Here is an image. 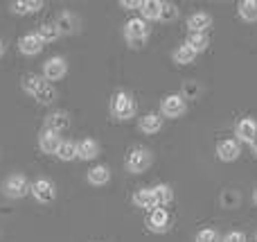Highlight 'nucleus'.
I'll return each instance as SVG.
<instances>
[{
	"label": "nucleus",
	"instance_id": "f257e3e1",
	"mask_svg": "<svg viewBox=\"0 0 257 242\" xmlns=\"http://www.w3.org/2000/svg\"><path fill=\"white\" fill-rule=\"evenodd\" d=\"M108 109H111V116L115 118V120H131L138 111V102L133 100L131 93H126V91H117V93L111 98Z\"/></svg>",
	"mask_w": 257,
	"mask_h": 242
},
{
	"label": "nucleus",
	"instance_id": "f03ea898",
	"mask_svg": "<svg viewBox=\"0 0 257 242\" xmlns=\"http://www.w3.org/2000/svg\"><path fill=\"white\" fill-rule=\"evenodd\" d=\"M124 39L131 48H142L149 39V23L142 18H128L124 25Z\"/></svg>",
	"mask_w": 257,
	"mask_h": 242
},
{
	"label": "nucleus",
	"instance_id": "7ed1b4c3",
	"mask_svg": "<svg viewBox=\"0 0 257 242\" xmlns=\"http://www.w3.org/2000/svg\"><path fill=\"white\" fill-rule=\"evenodd\" d=\"M154 163V154L149 152L147 147H133L131 152L126 154V170L131 172V175H140V172L149 170V166Z\"/></svg>",
	"mask_w": 257,
	"mask_h": 242
},
{
	"label": "nucleus",
	"instance_id": "20e7f679",
	"mask_svg": "<svg viewBox=\"0 0 257 242\" xmlns=\"http://www.w3.org/2000/svg\"><path fill=\"white\" fill-rule=\"evenodd\" d=\"M187 109V102L181 98V93H172L163 98L160 102V116L163 118H181Z\"/></svg>",
	"mask_w": 257,
	"mask_h": 242
},
{
	"label": "nucleus",
	"instance_id": "39448f33",
	"mask_svg": "<svg viewBox=\"0 0 257 242\" xmlns=\"http://www.w3.org/2000/svg\"><path fill=\"white\" fill-rule=\"evenodd\" d=\"M30 193L34 195V199L36 202H41V204H52L54 199H57V188H54V184L50 179H36L34 184L30 186Z\"/></svg>",
	"mask_w": 257,
	"mask_h": 242
},
{
	"label": "nucleus",
	"instance_id": "423d86ee",
	"mask_svg": "<svg viewBox=\"0 0 257 242\" xmlns=\"http://www.w3.org/2000/svg\"><path fill=\"white\" fill-rule=\"evenodd\" d=\"M30 186L32 184L23 175H12V177H7V179H5L3 190H5V195H7V197L21 199V197H25V195L30 193Z\"/></svg>",
	"mask_w": 257,
	"mask_h": 242
},
{
	"label": "nucleus",
	"instance_id": "0eeeda50",
	"mask_svg": "<svg viewBox=\"0 0 257 242\" xmlns=\"http://www.w3.org/2000/svg\"><path fill=\"white\" fill-rule=\"evenodd\" d=\"M68 72V63L63 57H50L43 63V79L45 82H59L63 79Z\"/></svg>",
	"mask_w": 257,
	"mask_h": 242
},
{
	"label": "nucleus",
	"instance_id": "6e6552de",
	"mask_svg": "<svg viewBox=\"0 0 257 242\" xmlns=\"http://www.w3.org/2000/svg\"><path fill=\"white\" fill-rule=\"evenodd\" d=\"M235 136H237L235 138L237 143L253 145L257 140V120H253V118H241L235 125Z\"/></svg>",
	"mask_w": 257,
	"mask_h": 242
},
{
	"label": "nucleus",
	"instance_id": "1a4fd4ad",
	"mask_svg": "<svg viewBox=\"0 0 257 242\" xmlns=\"http://www.w3.org/2000/svg\"><path fill=\"white\" fill-rule=\"evenodd\" d=\"M239 154H241V145L237 143L235 138H226V140H219V143H217L219 161H226V163L237 161V158H239Z\"/></svg>",
	"mask_w": 257,
	"mask_h": 242
},
{
	"label": "nucleus",
	"instance_id": "9d476101",
	"mask_svg": "<svg viewBox=\"0 0 257 242\" xmlns=\"http://www.w3.org/2000/svg\"><path fill=\"white\" fill-rule=\"evenodd\" d=\"M169 213L165 208H154L149 211V217H147V226H149L154 233H165L169 229Z\"/></svg>",
	"mask_w": 257,
	"mask_h": 242
},
{
	"label": "nucleus",
	"instance_id": "9b49d317",
	"mask_svg": "<svg viewBox=\"0 0 257 242\" xmlns=\"http://www.w3.org/2000/svg\"><path fill=\"white\" fill-rule=\"evenodd\" d=\"M187 27L192 34H208V30L212 27V16L208 12H194L187 18Z\"/></svg>",
	"mask_w": 257,
	"mask_h": 242
},
{
	"label": "nucleus",
	"instance_id": "f8f14e48",
	"mask_svg": "<svg viewBox=\"0 0 257 242\" xmlns=\"http://www.w3.org/2000/svg\"><path fill=\"white\" fill-rule=\"evenodd\" d=\"M18 50H21L23 54H27V57H34V54H39L41 50H43V41L39 39L36 32H30V34L21 36V41H18Z\"/></svg>",
	"mask_w": 257,
	"mask_h": 242
},
{
	"label": "nucleus",
	"instance_id": "ddd939ff",
	"mask_svg": "<svg viewBox=\"0 0 257 242\" xmlns=\"http://www.w3.org/2000/svg\"><path fill=\"white\" fill-rule=\"evenodd\" d=\"M59 145H61V136L43 127V129H41V134H39V147H41V152H45V154H57Z\"/></svg>",
	"mask_w": 257,
	"mask_h": 242
},
{
	"label": "nucleus",
	"instance_id": "4468645a",
	"mask_svg": "<svg viewBox=\"0 0 257 242\" xmlns=\"http://www.w3.org/2000/svg\"><path fill=\"white\" fill-rule=\"evenodd\" d=\"M68 125H70V118H68L66 111H52L50 116H45V129L54 131V134L66 131Z\"/></svg>",
	"mask_w": 257,
	"mask_h": 242
},
{
	"label": "nucleus",
	"instance_id": "2eb2a0df",
	"mask_svg": "<svg viewBox=\"0 0 257 242\" xmlns=\"http://www.w3.org/2000/svg\"><path fill=\"white\" fill-rule=\"evenodd\" d=\"M142 134H158L163 129V116L160 113H145V116L138 120Z\"/></svg>",
	"mask_w": 257,
	"mask_h": 242
},
{
	"label": "nucleus",
	"instance_id": "dca6fc26",
	"mask_svg": "<svg viewBox=\"0 0 257 242\" xmlns=\"http://www.w3.org/2000/svg\"><path fill=\"white\" fill-rule=\"evenodd\" d=\"M99 154V145L97 140L93 138H84L81 143H77V158H81V161H93L95 156Z\"/></svg>",
	"mask_w": 257,
	"mask_h": 242
},
{
	"label": "nucleus",
	"instance_id": "f3484780",
	"mask_svg": "<svg viewBox=\"0 0 257 242\" xmlns=\"http://www.w3.org/2000/svg\"><path fill=\"white\" fill-rule=\"evenodd\" d=\"M54 25L59 27L61 34H72V32H77V27H79V18H77L72 12H61Z\"/></svg>",
	"mask_w": 257,
	"mask_h": 242
},
{
	"label": "nucleus",
	"instance_id": "a211bd4d",
	"mask_svg": "<svg viewBox=\"0 0 257 242\" xmlns=\"http://www.w3.org/2000/svg\"><path fill=\"white\" fill-rule=\"evenodd\" d=\"M151 193H154L156 208L167 206V204H172V199H174V190H172V186H167V184L154 186V188H151Z\"/></svg>",
	"mask_w": 257,
	"mask_h": 242
},
{
	"label": "nucleus",
	"instance_id": "6ab92c4d",
	"mask_svg": "<svg viewBox=\"0 0 257 242\" xmlns=\"http://www.w3.org/2000/svg\"><path fill=\"white\" fill-rule=\"evenodd\" d=\"M88 184L90 186H106L108 179H111V170L106 166H95L88 170Z\"/></svg>",
	"mask_w": 257,
	"mask_h": 242
},
{
	"label": "nucleus",
	"instance_id": "aec40b11",
	"mask_svg": "<svg viewBox=\"0 0 257 242\" xmlns=\"http://www.w3.org/2000/svg\"><path fill=\"white\" fill-rule=\"evenodd\" d=\"M43 7L41 0H14L12 3V12L18 14V16H25V14H34Z\"/></svg>",
	"mask_w": 257,
	"mask_h": 242
},
{
	"label": "nucleus",
	"instance_id": "412c9836",
	"mask_svg": "<svg viewBox=\"0 0 257 242\" xmlns=\"http://www.w3.org/2000/svg\"><path fill=\"white\" fill-rule=\"evenodd\" d=\"M160 7H163V3L160 0H142L140 5V14H142V21H158L160 16Z\"/></svg>",
	"mask_w": 257,
	"mask_h": 242
},
{
	"label": "nucleus",
	"instance_id": "4be33fe9",
	"mask_svg": "<svg viewBox=\"0 0 257 242\" xmlns=\"http://www.w3.org/2000/svg\"><path fill=\"white\" fill-rule=\"evenodd\" d=\"M237 14H239L241 21L255 23L257 21V0H241L237 5Z\"/></svg>",
	"mask_w": 257,
	"mask_h": 242
},
{
	"label": "nucleus",
	"instance_id": "5701e85b",
	"mask_svg": "<svg viewBox=\"0 0 257 242\" xmlns=\"http://www.w3.org/2000/svg\"><path fill=\"white\" fill-rule=\"evenodd\" d=\"M185 45L192 50L194 54H199V52H203V50H208L210 48V36L208 34H187V41H185Z\"/></svg>",
	"mask_w": 257,
	"mask_h": 242
},
{
	"label": "nucleus",
	"instance_id": "b1692460",
	"mask_svg": "<svg viewBox=\"0 0 257 242\" xmlns=\"http://www.w3.org/2000/svg\"><path fill=\"white\" fill-rule=\"evenodd\" d=\"M133 204H136L138 208H149V211H154L156 202H154V193H151V188L136 190V195H133Z\"/></svg>",
	"mask_w": 257,
	"mask_h": 242
},
{
	"label": "nucleus",
	"instance_id": "393cba45",
	"mask_svg": "<svg viewBox=\"0 0 257 242\" xmlns=\"http://www.w3.org/2000/svg\"><path fill=\"white\" fill-rule=\"evenodd\" d=\"M36 34H39V39L43 41V45H45V43H54V41L61 36V32H59V27L54 25V23H43V25L36 30Z\"/></svg>",
	"mask_w": 257,
	"mask_h": 242
},
{
	"label": "nucleus",
	"instance_id": "a878e982",
	"mask_svg": "<svg viewBox=\"0 0 257 242\" xmlns=\"http://www.w3.org/2000/svg\"><path fill=\"white\" fill-rule=\"evenodd\" d=\"M34 100L39 104H52L54 100H57V91H54V86L50 84V82H45V84L34 93Z\"/></svg>",
	"mask_w": 257,
	"mask_h": 242
},
{
	"label": "nucleus",
	"instance_id": "bb28decb",
	"mask_svg": "<svg viewBox=\"0 0 257 242\" xmlns=\"http://www.w3.org/2000/svg\"><path fill=\"white\" fill-rule=\"evenodd\" d=\"M43 84H45L43 75H34V72H30V75L23 77V91H25V93H30V95H34Z\"/></svg>",
	"mask_w": 257,
	"mask_h": 242
},
{
	"label": "nucleus",
	"instance_id": "cd10ccee",
	"mask_svg": "<svg viewBox=\"0 0 257 242\" xmlns=\"http://www.w3.org/2000/svg\"><path fill=\"white\" fill-rule=\"evenodd\" d=\"M57 156L61 158V161H75L77 143H72V140H61V145H59V149H57Z\"/></svg>",
	"mask_w": 257,
	"mask_h": 242
},
{
	"label": "nucleus",
	"instance_id": "c85d7f7f",
	"mask_svg": "<svg viewBox=\"0 0 257 242\" xmlns=\"http://www.w3.org/2000/svg\"><path fill=\"white\" fill-rule=\"evenodd\" d=\"M172 57H174V61H176V63H181V66H187V63H192V61H194V57H196V54L192 52V50L187 48L185 43H183V45H178V48L174 50V52H172Z\"/></svg>",
	"mask_w": 257,
	"mask_h": 242
},
{
	"label": "nucleus",
	"instance_id": "c756f323",
	"mask_svg": "<svg viewBox=\"0 0 257 242\" xmlns=\"http://www.w3.org/2000/svg\"><path fill=\"white\" fill-rule=\"evenodd\" d=\"M199 93H201V84L199 82H194V79H187V82H183V86H181V98L185 100H196L199 98Z\"/></svg>",
	"mask_w": 257,
	"mask_h": 242
},
{
	"label": "nucleus",
	"instance_id": "7c9ffc66",
	"mask_svg": "<svg viewBox=\"0 0 257 242\" xmlns=\"http://www.w3.org/2000/svg\"><path fill=\"white\" fill-rule=\"evenodd\" d=\"M178 18V7L176 5H172V3H163V7H160V16H158V21H163V23H172V21H176Z\"/></svg>",
	"mask_w": 257,
	"mask_h": 242
},
{
	"label": "nucleus",
	"instance_id": "2f4dec72",
	"mask_svg": "<svg viewBox=\"0 0 257 242\" xmlns=\"http://www.w3.org/2000/svg\"><path fill=\"white\" fill-rule=\"evenodd\" d=\"M194 242H221V235L214 229H201L199 233H196Z\"/></svg>",
	"mask_w": 257,
	"mask_h": 242
},
{
	"label": "nucleus",
	"instance_id": "473e14b6",
	"mask_svg": "<svg viewBox=\"0 0 257 242\" xmlns=\"http://www.w3.org/2000/svg\"><path fill=\"white\" fill-rule=\"evenodd\" d=\"M221 204H223V208H237V204H239V193H237V190H226V193L221 195Z\"/></svg>",
	"mask_w": 257,
	"mask_h": 242
},
{
	"label": "nucleus",
	"instance_id": "72a5a7b5",
	"mask_svg": "<svg viewBox=\"0 0 257 242\" xmlns=\"http://www.w3.org/2000/svg\"><path fill=\"white\" fill-rule=\"evenodd\" d=\"M221 242H246V233H241V231H230V233L223 235Z\"/></svg>",
	"mask_w": 257,
	"mask_h": 242
},
{
	"label": "nucleus",
	"instance_id": "f704fd0d",
	"mask_svg": "<svg viewBox=\"0 0 257 242\" xmlns=\"http://www.w3.org/2000/svg\"><path fill=\"white\" fill-rule=\"evenodd\" d=\"M122 7L124 9H140V5H142V0H122Z\"/></svg>",
	"mask_w": 257,
	"mask_h": 242
},
{
	"label": "nucleus",
	"instance_id": "c9c22d12",
	"mask_svg": "<svg viewBox=\"0 0 257 242\" xmlns=\"http://www.w3.org/2000/svg\"><path fill=\"white\" fill-rule=\"evenodd\" d=\"M5 54V43H3V39H0V57Z\"/></svg>",
	"mask_w": 257,
	"mask_h": 242
},
{
	"label": "nucleus",
	"instance_id": "e433bc0d",
	"mask_svg": "<svg viewBox=\"0 0 257 242\" xmlns=\"http://www.w3.org/2000/svg\"><path fill=\"white\" fill-rule=\"evenodd\" d=\"M250 147H253V152H255V156H257V140H255L253 145H250Z\"/></svg>",
	"mask_w": 257,
	"mask_h": 242
},
{
	"label": "nucleus",
	"instance_id": "4c0bfd02",
	"mask_svg": "<svg viewBox=\"0 0 257 242\" xmlns=\"http://www.w3.org/2000/svg\"><path fill=\"white\" fill-rule=\"evenodd\" d=\"M253 202H255V204H257V188H255V190H253Z\"/></svg>",
	"mask_w": 257,
	"mask_h": 242
},
{
	"label": "nucleus",
	"instance_id": "58836bf2",
	"mask_svg": "<svg viewBox=\"0 0 257 242\" xmlns=\"http://www.w3.org/2000/svg\"><path fill=\"white\" fill-rule=\"evenodd\" d=\"M255 242H257V233H255Z\"/></svg>",
	"mask_w": 257,
	"mask_h": 242
}]
</instances>
